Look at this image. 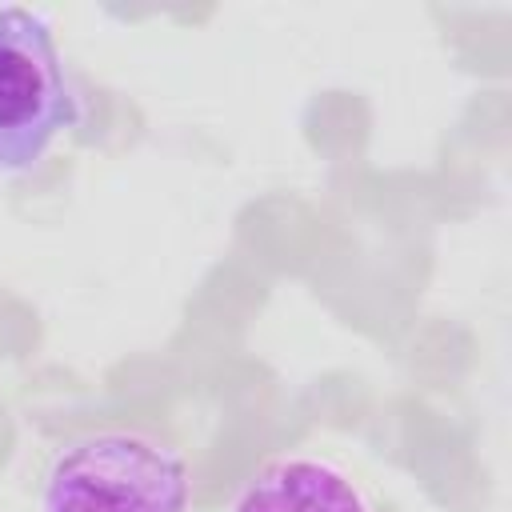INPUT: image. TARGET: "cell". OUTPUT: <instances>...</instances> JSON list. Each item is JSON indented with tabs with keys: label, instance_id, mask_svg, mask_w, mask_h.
<instances>
[{
	"label": "cell",
	"instance_id": "obj_1",
	"mask_svg": "<svg viewBox=\"0 0 512 512\" xmlns=\"http://www.w3.org/2000/svg\"><path fill=\"white\" fill-rule=\"evenodd\" d=\"M32 504L36 512H188V456L152 428H84L44 456Z\"/></svg>",
	"mask_w": 512,
	"mask_h": 512
},
{
	"label": "cell",
	"instance_id": "obj_3",
	"mask_svg": "<svg viewBox=\"0 0 512 512\" xmlns=\"http://www.w3.org/2000/svg\"><path fill=\"white\" fill-rule=\"evenodd\" d=\"M228 512H396V508L344 456L324 448H288L268 456L240 484Z\"/></svg>",
	"mask_w": 512,
	"mask_h": 512
},
{
	"label": "cell",
	"instance_id": "obj_2",
	"mask_svg": "<svg viewBox=\"0 0 512 512\" xmlns=\"http://www.w3.org/2000/svg\"><path fill=\"white\" fill-rule=\"evenodd\" d=\"M72 124L76 92L52 24L24 4H0V176L32 172Z\"/></svg>",
	"mask_w": 512,
	"mask_h": 512
}]
</instances>
